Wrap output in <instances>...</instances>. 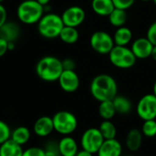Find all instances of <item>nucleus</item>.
<instances>
[{
    "label": "nucleus",
    "mask_w": 156,
    "mask_h": 156,
    "mask_svg": "<svg viewBox=\"0 0 156 156\" xmlns=\"http://www.w3.org/2000/svg\"><path fill=\"white\" fill-rule=\"evenodd\" d=\"M90 92L92 97L99 102L113 100L118 95V85L111 75L101 73L92 80Z\"/></svg>",
    "instance_id": "f257e3e1"
},
{
    "label": "nucleus",
    "mask_w": 156,
    "mask_h": 156,
    "mask_svg": "<svg viewBox=\"0 0 156 156\" xmlns=\"http://www.w3.org/2000/svg\"><path fill=\"white\" fill-rule=\"evenodd\" d=\"M62 71V62L54 56H45L36 65L37 75L45 82L58 81Z\"/></svg>",
    "instance_id": "f03ea898"
},
{
    "label": "nucleus",
    "mask_w": 156,
    "mask_h": 156,
    "mask_svg": "<svg viewBox=\"0 0 156 156\" xmlns=\"http://www.w3.org/2000/svg\"><path fill=\"white\" fill-rule=\"evenodd\" d=\"M44 6L37 0H24L17 9L19 20L26 25H33L40 21L44 15Z\"/></svg>",
    "instance_id": "7ed1b4c3"
},
{
    "label": "nucleus",
    "mask_w": 156,
    "mask_h": 156,
    "mask_svg": "<svg viewBox=\"0 0 156 156\" xmlns=\"http://www.w3.org/2000/svg\"><path fill=\"white\" fill-rule=\"evenodd\" d=\"M38 24L39 33L46 39H54L60 36L64 27L62 17L54 13H47L42 16Z\"/></svg>",
    "instance_id": "20e7f679"
},
{
    "label": "nucleus",
    "mask_w": 156,
    "mask_h": 156,
    "mask_svg": "<svg viewBox=\"0 0 156 156\" xmlns=\"http://www.w3.org/2000/svg\"><path fill=\"white\" fill-rule=\"evenodd\" d=\"M110 62L119 69L131 68L136 62V56L132 52L131 49L127 46L115 45L111 51L108 53Z\"/></svg>",
    "instance_id": "39448f33"
},
{
    "label": "nucleus",
    "mask_w": 156,
    "mask_h": 156,
    "mask_svg": "<svg viewBox=\"0 0 156 156\" xmlns=\"http://www.w3.org/2000/svg\"><path fill=\"white\" fill-rule=\"evenodd\" d=\"M54 130L62 135H69L73 133L77 128L76 117L66 110L58 111L52 117Z\"/></svg>",
    "instance_id": "423d86ee"
},
{
    "label": "nucleus",
    "mask_w": 156,
    "mask_h": 156,
    "mask_svg": "<svg viewBox=\"0 0 156 156\" xmlns=\"http://www.w3.org/2000/svg\"><path fill=\"white\" fill-rule=\"evenodd\" d=\"M90 45L96 52L99 54H108L115 46V42L113 37L108 32L98 30L94 32L90 38Z\"/></svg>",
    "instance_id": "0eeeda50"
},
{
    "label": "nucleus",
    "mask_w": 156,
    "mask_h": 156,
    "mask_svg": "<svg viewBox=\"0 0 156 156\" xmlns=\"http://www.w3.org/2000/svg\"><path fill=\"white\" fill-rule=\"evenodd\" d=\"M105 140L99 129L90 128L87 129L82 135L81 145L82 148L91 153H98L100 146Z\"/></svg>",
    "instance_id": "6e6552de"
},
{
    "label": "nucleus",
    "mask_w": 156,
    "mask_h": 156,
    "mask_svg": "<svg viewBox=\"0 0 156 156\" xmlns=\"http://www.w3.org/2000/svg\"><path fill=\"white\" fill-rule=\"evenodd\" d=\"M138 116L144 121L156 119V97L153 94L143 96L136 107Z\"/></svg>",
    "instance_id": "1a4fd4ad"
},
{
    "label": "nucleus",
    "mask_w": 156,
    "mask_h": 156,
    "mask_svg": "<svg viewBox=\"0 0 156 156\" xmlns=\"http://www.w3.org/2000/svg\"><path fill=\"white\" fill-rule=\"evenodd\" d=\"M61 17L64 26L77 28L84 22L86 19V12L81 7L73 6L66 9Z\"/></svg>",
    "instance_id": "9d476101"
},
{
    "label": "nucleus",
    "mask_w": 156,
    "mask_h": 156,
    "mask_svg": "<svg viewBox=\"0 0 156 156\" xmlns=\"http://www.w3.org/2000/svg\"><path fill=\"white\" fill-rule=\"evenodd\" d=\"M61 88L67 93H73L79 87L80 80L74 70H63L58 79Z\"/></svg>",
    "instance_id": "9b49d317"
},
{
    "label": "nucleus",
    "mask_w": 156,
    "mask_h": 156,
    "mask_svg": "<svg viewBox=\"0 0 156 156\" xmlns=\"http://www.w3.org/2000/svg\"><path fill=\"white\" fill-rule=\"evenodd\" d=\"M152 48L153 44L147 37L136 39L132 42L130 47L132 52L134 53L137 59H146L148 57H151Z\"/></svg>",
    "instance_id": "f8f14e48"
},
{
    "label": "nucleus",
    "mask_w": 156,
    "mask_h": 156,
    "mask_svg": "<svg viewBox=\"0 0 156 156\" xmlns=\"http://www.w3.org/2000/svg\"><path fill=\"white\" fill-rule=\"evenodd\" d=\"M122 146L116 139L105 140L100 146L98 156H121Z\"/></svg>",
    "instance_id": "ddd939ff"
},
{
    "label": "nucleus",
    "mask_w": 156,
    "mask_h": 156,
    "mask_svg": "<svg viewBox=\"0 0 156 156\" xmlns=\"http://www.w3.org/2000/svg\"><path fill=\"white\" fill-rule=\"evenodd\" d=\"M33 130L39 137H46L50 135L54 130L52 118L48 116L39 118L33 125Z\"/></svg>",
    "instance_id": "4468645a"
},
{
    "label": "nucleus",
    "mask_w": 156,
    "mask_h": 156,
    "mask_svg": "<svg viewBox=\"0 0 156 156\" xmlns=\"http://www.w3.org/2000/svg\"><path fill=\"white\" fill-rule=\"evenodd\" d=\"M20 34V29L15 22L7 21L0 28V38H3L9 42H15Z\"/></svg>",
    "instance_id": "2eb2a0df"
},
{
    "label": "nucleus",
    "mask_w": 156,
    "mask_h": 156,
    "mask_svg": "<svg viewBox=\"0 0 156 156\" xmlns=\"http://www.w3.org/2000/svg\"><path fill=\"white\" fill-rule=\"evenodd\" d=\"M60 154L62 156H75L78 152V145L76 140L66 135L58 142Z\"/></svg>",
    "instance_id": "dca6fc26"
},
{
    "label": "nucleus",
    "mask_w": 156,
    "mask_h": 156,
    "mask_svg": "<svg viewBox=\"0 0 156 156\" xmlns=\"http://www.w3.org/2000/svg\"><path fill=\"white\" fill-rule=\"evenodd\" d=\"M91 7L93 11L101 17H108L115 9L112 0H92Z\"/></svg>",
    "instance_id": "f3484780"
},
{
    "label": "nucleus",
    "mask_w": 156,
    "mask_h": 156,
    "mask_svg": "<svg viewBox=\"0 0 156 156\" xmlns=\"http://www.w3.org/2000/svg\"><path fill=\"white\" fill-rule=\"evenodd\" d=\"M23 151L21 145L11 139L0 144V156H22Z\"/></svg>",
    "instance_id": "a211bd4d"
},
{
    "label": "nucleus",
    "mask_w": 156,
    "mask_h": 156,
    "mask_svg": "<svg viewBox=\"0 0 156 156\" xmlns=\"http://www.w3.org/2000/svg\"><path fill=\"white\" fill-rule=\"evenodd\" d=\"M142 132L138 129H132L129 131L126 137V145L131 151H138L142 143Z\"/></svg>",
    "instance_id": "6ab92c4d"
},
{
    "label": "nucleus",
    "mask_w": 156,
    "mask_h": 156,
    "mask_svg": "<svg viewBox=\"0 0 156 156\" xmlns=\"http://www.w3.org/2000/svg\"><path fill=\"white\" fill-rule=\"evenodd\" d=\"M113 40L115 45L127 46L132 40V31L125 26L119 27L115 31Z\"/></svg>",
    "instance_id": "aec40b11"
},
{
    "label": "nucleus",
    "mask_w": 156,
    "mask_h": 156,
    "mask_svg": "<svg viewBox=\"0 0 156 156\" xmlns=\"http://www.w3.org/2000/svg\"><path fill=\"white\" fill-rule=\"evenodd\" d=\"M10 139L12 140H14L16 143L22 146V145L26 144L30 140V131L27 127H24V126L18 127L12 131Z\"/></svg>",
    "instance_id": "412c9836"
},
{
    "label": "nucleus",
    "mask_w": 156,
    "mask_h": 156,
    "mask_svg": "<svg viewBox=\"0 0 156 156\" xmlns=\"http://www.w3.org/2000/svg\"><path fill=\"white\" fill-rule=\"evenodd\" d=\"M59 38L67 44H73L79 39V32L74 27L64 26L60 33Z\"/></svg>",
    "instance_id": "4be33fe9"
},
{
    "label": "nucleus",
    "mask_w": 156,
    "mask_h": 156,
    "mask_svg": "<svg viewBox=\"0 0 156 156\" xmlns=\"http://www.w3.org/2000/svg\"><path fill=\"white\" fill-rule=\"evenodd\" d=\"M108 20H109L110 24L114 27L119 28V27L124 26L127 21L126 10L115 8V9L108 16Z\"/></svg>",
    "instance_id": "5701e85b"
},
{
    "label": "nucleus",
    "mask_w": 156,
    "mask_h": 156,
    "mask_svg": "<svg viewBox=\"0 0 156 156\" xmlns=\"http://www.w3.org/2000/svg\"><path fill=\"white\" fill-rule=\"evenodd\" d=\"M98 113L103 119L110 120L116 115L117 111L112 100H107L100 102L98 108Z\"/></svg>",
    "instance_id": "b1692460"
},
{
    "label": "nucleus",
    "mask_w": 156,
    "mask_h": 156,
    "mask_svg": "<svg viewBox=\"0 0 156 156\" xmlns=\"http://www.w3.org/2000/svg\"><path fill=\"white\" fill-rule=\"evenodd\" d=\"M116 108L117 113L121 114V115H125L129 113V111L131 110V102L129 101V98H127L126 97L123 96H116L115 98L112 100Z\"/></svg>",
    "instance_id": "393cba45"
},
{
    "label": "nucleus",
    "mask_w": 156,
    "mask_h": 156,
    "mask_svg": "<svg viewBox=\"0 0 156 156\" xmlns=\"http://www.w3.org/2000/svg\"><path fill=\"white\" fill-rule=\"evenodd\" d=\"M99 130L104 137L105 140H110V139H116L117 135V129L115 125L110 121L104 119L103 122L99 126Z\"/></svg>",
    "instance_id": "a878e982"
},
{
    "label": "nucleus",
    "mask_w": 156,
    "mask_h": 156,
    "mask_svg": "<svg viewBox=\"0 0 156 156\" xmlns=\"http://www.w3.org/2000/svg\"><path fill=\"white\" fill-rule=\"evenodd\" d=\"M141 132L145 137L151 138L156 135V121L155 119L144 120L141 126Z\"/></svg>",
    "instance_id": "bb28decb"
},
{
    "label": "nucleus",
    "mask_w": 156,
    "mask_h": 156,
    "mask_svg": "<svg viewBox=\"0 0 156 156\" xmlns=\"http://www.w3.org/2000/svg\"><path fill=\"white\" fill-rule=\"evenodd\" d=\"M11 133L9 125L5 121L0 120V144L9 140L11 138Z\"/></svg>",
    "instance_id": "cd10ccee"
},
{
    "label": "nucleus",
    "mask_w": 156,
    "mask_h": 156,
    "mask_svg": "<svg viewBox=\"0 0 156 156\" xmlns=\"http://www.w3.org/2000/svg\"><path fill=\"white\" fill-rule=\"evenodd\" d=\"M22 156H45V150L39 147H30L23 151Z\"/></svg>",
    "instance_id": "c85d7f7f"
},
{
    "label": "nucleus",
    "mask_w": 156,
    "mask_h": 156,
    "mask_svg": "<svg viewBox=\"0 0 156 156\" xmlns=\"http://www.w3.org/2000/svg\"><path fill=\"white\" fill-rule=\"evenodd\" d=\"M112 1L114 3L115 8L127 10L134 4L135 0H112Z\"/></svg>",
    "instance_id": "c756f323"
},
{
    "label": "nucleus",
    "mask_w": 156,
    "mask_h": 156,
    "mask_svg": "<svg viewBox=\"0 0 156 156\" xmlns=\"http://www.w3.org/2000/svg\"><path fill=\"white\" fill-rule=\"evenodd\" d=\"M150 41L153 44L156 45V21H154L148 29L147 30V36H146Z\"/></svg>",
    "instance_id": "7c9ffc66"
},
{
    "label": "nucleus",
    "mask_w": 156,
    "mask_h": 156,
    "mask_svg": "<svg viewBox=\"0 0 156 156\" xmlns=\"http://www.w3.org/2000/svg\"><path fill=\"white\" fill-rule=\"evenodd\" d=\"M59 155L61 154H60L58 144L55 146V145H52L51 143V145L47 147L45 150V156H59Z\"/></svg>",
    "instance_id": "2f4dec72"
},
{
    "label": "nucleus",
    "mask_w": 156,
    "mask_h": 156,
    "mask_svg": "<svg viewBox=\"0 0 156 156\" xmlns=\"http://www.w3.org/2000/svg\"><path fill=\"white\" fill-rule=\"evenodd\" d=\"M8 21V13L6 8L0 4V28H1Z\"/></svg>",
    "instance_id": "473e14b6"
},
{
    "label": "nucleus",
    "mask_w": 156,
    "mask_h": 156,
    "mask_svg": "<svg viewBox=\"0 0 156 156\" xmlns=\"http://www.w3.org/2000/svg\"><path fill=\"white\" fill-rule=\"evenodd\" d=\"M9 51V41L3 38H0V57L4 56Z\"/></svg>",
    "instance_id": "72a5a7b5"
},
{
    "label": "nucleus",
    "mask_w": 156,
    "mask_h": 156,
    "mask_svg": "<svg viewBox=\"0 0 156 156\" xmlns=\"http://www.w3.org/2000/svg\"><path fill=\"white\" fill-rule=\"evenodd\" d=\"M62 62L63 70H74L75 62L72 59H64Z\"/></svg>",
    "instance_id": "f704fd0d"
},
{
    "label": "nucleus",
    "mask_w": 156,
    "mask_h": 156,
    "mask_svg": "<svg viewBox=\"0 0 156 156\" xmlns=\"http://www.w3.org/2000/svg\"><path fill=\"white\" fill-rule=\"evenodd\" d=\"M75 156H93V153L82 149L81 151H78V152L76 153Z\"/></svg>",
    "instance_id": "c9c22d12"
},
{
    "label": "nucleus",
    "mask_w": 156,
    "mask_h": 156,
    "mask_svg": "<svg viewBox=\"0 0 156 156\" xmlns=\"http://www.w3.org/2000/svg\"><path fill=\"white\" fill-rule=\"evenodd\" d=\"M151 57L154 61H156V45H153V48H152V51H151Z\"/></svg>",
    "instance_id": "e433bc0d"
},
{
    "label": "nucleus",
    "mask_w": 156,
    "mask_h": 156,
    "mask_svg": "<svg viewBox=\"0 0 156 156\" xmlns=\"http://www.w3.org/2000/svg\"><path fill=\"white\" fill-rule=\"evenodd\" d=\"M37 1L40 3V4H41L42 6H47L50 2H51V0H37Z\"/></svg>",
    "instance_id": "4c0bfd02"
},
{
    "label": "nucleus",
    "mask_w": 156,
    "mask_h": 156,
    "mask_svg": "<svg viewBox=\"0 0 156 156\" xmlns=\"http://www.w3.org/2000/svg\"><path fill=\"white\" fill-rule=\"evenodd\" d=\"M152 94L156 97V82L153 85V90H152Z\"/></svg>",
    "instance_id": "58836bf2"
},
{
    "label": "nucleus",
    "mask_w": 156,
    "mask_h": 156,
    "mask_svg": "<svg viewBox=\"0 0 156 156\" xmlns=\"http://www.w3.org/2000/svg\"><path fill=\"white\" fill-rule=\"evenodd\" d=\"M141 1H143V2H148V1H151V0H141Z\"/></svg>",
    "instance_id": "ea45409f"
},
{
    "label": "nucleus",
    "mask_w": 156,
    "mask_h": 156,
    "mask_svg": "<svg viewBox=\"0 0 156 156\" xmlns=\"http://www.w3.org/2000/svg\"><path fill=\"white\" fill-rule=\"evenodd\" d=\"M3 1H5V0H0V4H2Z\"/></svg>",
    "instance_id": "a19ab883"
},
{
    "label": "nucleus",
    "mask_w": 156,
    "mask_h": 156,
    "mask_svg": "<svg viewBox=\"0 0 156 156\" xmlns=\"http://www.w3.org/2000/svg\"><path fill=\"white\" fill-rule=\"evenodd\" d=\"M152 1H153V2H154V4L156 5V0H152Z\"/></svg>",
    "instance_id": "79ce46f5"
},
{
    "label": "nucleus",
    "mask_w": 156,
    "mask_h": 156,
    "mask_svg": "<svg viewBox=\"0 0 156 156\" xmlns=\"http://www.w3.org/2000/svg\"><path fill=\"white\" fill-rule=\"evenodd\" d=\"M127 156H133V155H127Z\"/></svg>",
    "instance_id": "37998d69"
}]
</instances>
